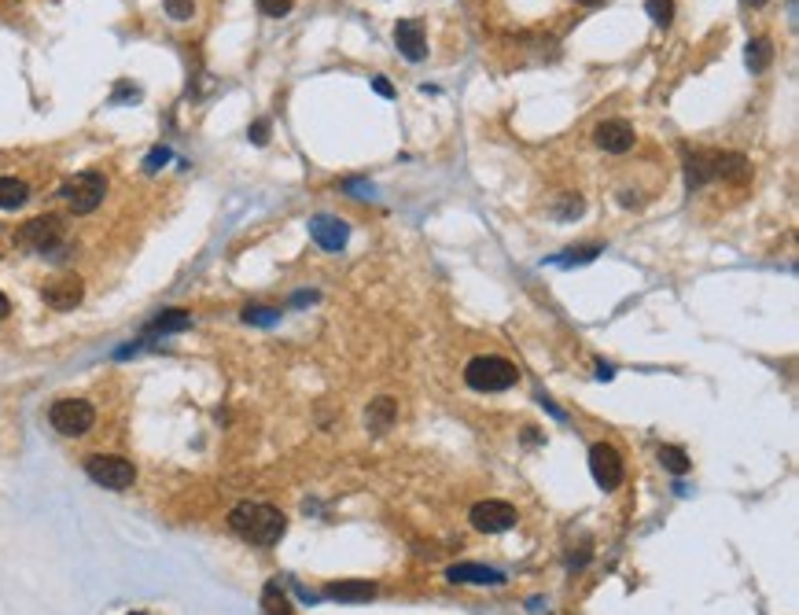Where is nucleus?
<instances>
[{
  "mask_svg": "<svg viewBox=\"0 0 799 615\" xmlns=\"http://www.w3.org/2000/svg\"><path fill=\"white\" fill-rule=\"evenodd\" d=\"M372 89H376L383 100H390V96H394V85H390L387 78H372Z\"/></svg>",
  "mask_w": 799,
  "mask_h": 615,
  "instance_id": "29",
  "label": "nucleus"
},
{
  "mask_svg": "<svg viewBox=\"0 0 799 615\" xmlns=\"http://www.w3.org/2000/svg\"><path fill=\"white\" fill-rule=\"evenodd\" d=\"M590 472H593L601 490H615L622 483V457H619L615 446H608V442L593 446V450H590Z\"/></svg>",
  "mask_w": 799,
  "mask_h": 615,
  "instance_id": "8",
  "label": "nucleus"
},
{
  "mask_svg": "<svg viewBox=\"0 0 799 615\" xmlns=\"http://www.w3.org/2000/svg\"><path fill=\"white\" fill-rule=\"evenodd\" d=\"M601 255V247L597 244H590V247H571V255H563V258H553V262H560V265H579V262H593Z\"/></svg>",
  "mask_w": 799,
  "mask_h": 615,
  "instance_id": "23",
  "label": "nucleus"
},
{
  "mask_svg": "<svg viewBox=\"0 0 799 615\" xmlns=\"http://www.w3.org/2000/svg\"><path fill=\"white\" fill-rule=\"evenodd\" d=\"M579 5H586V8H597V5H604V0H579Z\"/></svg>",
  "mask_w": 799,
  "mask_h": 615,
  "instance_id": "31",
  "label": "nucleus"
},
{
  "mask_svg": "<svg viewBox=\"0 0 799 615\" xmlns=\"http://www.w3.org/2000/svg\"><path fill=\"white\" fill-rule=\"evenodd\" d=\"M137 615H140V611H137Z\"/></svg>",
  "mask_w": 799,
  "mask_h": 615,
  "instance_id": "33",
  "label": "nucleus"
},
{
  "mask_svg": "<svg viewBox=\"0 0 799 615\" xmlns=\"http://www.w3.org/2000/svg\"><path fill=\"white\" fill-rule=\"evenodd\" d=\"M85 472H89V479H92L96 486H103V490H130L133 479H137L133 461H126V457H119V454H92V457L85 461Z\"/></svg>",
  "mask_w": 799,
  "mask_h": 615,
  "instance_id": "3",
  "label": "nucleus"
},
{
  "mask_svg": "<svg viewBox=\"0 0 799 615\" xmlns=\"http://www.w3.org/2000/svg\"><path fill=\"white\" fill-rule=\"evenodd\" d=\"M162 5H166V15H169V19H178V23H188V19L196 15V5H192V0H162Z\"/></svg>",
  "mask_w": 799,
  "mask_h": 615,
  "instance_id": "22",
  "label": "nucleus"
},
{
  "mask_svg": "<svg viewBox=\"0 0 799 615\" xmlns=\"http://www.w3.org/2000/svg\"><path fill=\"white\" fill-rule=\"evenodd\" d=\"M659 465L674 476H685L689 472V457H685V450H678V446H659Z\"/></svg>",
  "mask_w": 799,
  "mask_h": 615,
  "instance_id": "20",
  "label": "nucleus"
},
{
  "mask_svg": "<svg viewBox=\"0 0 799 615\" xmlns=\"http://www.w3.org/2000/svg\"><path fill=\"white\" fill-rule=\"evenodd\" d=\"M472 527L483 531V534H501V531H512L516 527V509L508 505V501H479V505L472 509Z\"/></svg>",
  "mask_w": 799,
  "mask_h": 615,
  "instance_id": "7",
  "label": "nucleus"
},
{
  "mask_svg": "<svg viewBox=\"0 0 799 615\" xmlns=\"http://www.w3.org/2000/svg\"><path fill=\"white\" fill-rule=\"evenodd\" d=\"M449 582H468V586H501L505 575L497 568H483V564H453L446 572Z\"/></svg>",
  "mask_w": 799,
  "mask_h": 615,
  "instance_id": "13",
  "label": "nucleus"
},
{
  "mask_svg": "<svg viewBox=\"0 0 799 615\" xmlns=\"http://www.w3.org/2000/svg\"><path fill=\"white\" fill-rule=\"evenodd\" d=\"M30 199V185L19 178H0V210H19Z\"/></svg>",
  "mask_w": 799,
  "mask_h": 615,
  "instance_id": "16",
  "label": "nucleus"
},
{
  "mask_svg": "<svg viewBox=\"0 0 799 615\" xmlns=\"http://www.w3.org/2000/svg\"><path fill=\"white\" fill-rule=\"evenodd\" d=\"M593 140L604 148V151H611V155H626L634 148V126L631 122H622V119H608V122H601L597 130H593Z\"/></svg>",
  "mask_w": 799,
  "mask_h": 615,
  "instance_id": "11",
  "label": "nucleus"
},
{
  "mask_svg": "<svg viewBox=\"0 0 799 615\" xmlns=\"http://www.w3.org/2000/svg\"><path fill=\"white\" fill-rule=\"evenodd\" d=\"M228 527L251 545H276L284 531H288V516L273 505H262V501H240L228 513Z\"/></svg>",
  "mask_w": 799,
  "mask_h": 615,
  "instance_id": "1",
  "label": "nucleus"
},
{
  "mask_svg": "<svg viewBox=\"0 0 799 615\" xmlns=\"http://www.w3.org/2000/svg\"><path fill=\"white\" fill-rule=\"evenodd\" d=\"M63 240V221L55 214H41L34 221H26V226L19 229V244L34 247V251H55Z\"/></svg>",
  "mask_w": 799,
  "mask_h": 615,
  "instance_id": "6",
  "label": "nucleus"
},
{
  "mask_svg": "<svg viewBox=\"0 0 799 615\" xmlns=\"http://www.w3.org/2000/svg\"><path fill=\"white\" fill-rule=\"evenodd\" d=\"M745 5H752V8H763V5H766V0H745Z\"/></svg>",
  "mask_w": 799,
  "mask_h": 615,
  "instance_id": "32",
  "label": "nucleus"
},
{
  "mask_svg": "<svg viewBox=\"0 0 799 615\" xmlns=\"http://www.w3.org/2000/svg\"><path fill=\"white\" fill-rule=\"evenodd\" d=\"M324 597L328 601H339V604H365L376 597V586L372 582H328L324 586Z\"/></svg>",
  "mask_w": 799,
  "mask_h": 615,
  "instance_id": "14",
  "label": "nucleus"
},
{
  "mask_svg": "<svg viewBox=\"0 0 799 615\" xmlns=\"http://www.w3.org/2000/svg\"><path fill=\"white\" fill-rule=\"evenodd\" d=\"M251 140L262 148V144H269V119H258L255 126H251Z\"/></svg>",
  "mask_w": 799,
  "mask_h": 615,
  "instance_id": "28",
  "label": "nucleus"
},
{
  "mask_svg": "<svg viewBox=\"0 0 799 615\" xmlns=\"http://www.w3.org/2000/svg\"><path fill=\"white\" fill-rule=\"evenodd\" d=\"M394 417H398V406H394V399H376L372 406H369V413H365V420H369V428L376 431V435H383L390 424H394Z\"/></svg>",
  "mask_w": 799,
  "mask_h": 615,
  "instance_id": "17",
  "label": "nucleus"
},
{
  "mask_svg": "<svg viewBox=\"0 0 799 615\" xmlns=\"http://www.w3.org/2000/svg\"><path fill=\"white\" fill-rule=\"evenodd\" d=\"M645 12H649V19L656 23V26H670L674 23V0H645Z\"/></svg>",
  "mask_w": 799,
  "mask_h": 615,
  "instance_id": "21",
  "label": "nucleus"
},
{
  "mask_svg": "<svg viewBox=\"0 0 799 615\" xmlns=\"http://www.w3.org/2000/svg\"><path fill=\"white\" fill-rule=\"evenodd\" d=\"M394 44H398V52H402L409 63H420L428 55V37H424V26L417 19L394 23Z\"/></svg>",
  "mask_w": 799,
  "mask_h": 615,
  "instance_id": "12",
  "label": "nucleus"
},
{
  "mask_svg": "<svg viewBox=\"0 0 799 615\" xmlns=\"http://www.w3.org/2000/svg\"><path fill=\"white\" fill-rule=\"evenodd\" d=\"M192 324V317L185 313V310H162L148 328H144V335H169V332H181V328H188Z\"/></svg>",
  "mask_w": 799,
  "mask_h": 615,
  "instance_id": "15",
  "label": "nucleus"
},
{
  "mask_svg": "<svg viewBox=\"0 0 799 615\" xmlns=\"http://www.w3.org/2000/svg\"><path fill=\"white\" fill-rule=\"evenodd\" d=\"M60 196L71 203L74 214H92V210L103 203V196H107V181H103V174L85 170V174H74V178L60 188Z\"/></svg>",
  "mask_w": 799,
  "mask_h": 615,
  "instance_id": "5",
  "label": "nucleus"
},
{
  "mask_svg": "<svg viewBox=\"0 0 799 615\" xmlns=\"http://www.w3.org/2000/svg\"><path fill=\"white\" fill-rule=\"evenodd\" d=\"M465 383L472 390H483V395H497V390H508V387L520 383V369L512 365L508 358H501V354H483V358L468 361Z\"/></svg>",
  "mask_w": 799,
  "mask_h": 615,
  "instance_id": "2",
  "label": "nucleus"
},
{
  "mask_svg": "<svg viewBox=\"0 0 799 615\" xmlns=\"http://www.w3.org/2000/svg\"><path fill=\"white\" fill-rule=\"evenodd\" d=\"M8 313H12V303H8V295H5V292H0V321H5Z\"/></svg>",
  "mask_w": 799,
  "mask_h": 615,
  "instance_id": "30",
  "label": "nucleus"
},
{
  "mask_svg": "<svg viewBox=\"0 0 799 615\" xmlns=\"http://www.w3.org/2000/svg\"><path fill=\"white\" fill-rule=\"evenodd\" d=\"M48 424L60 435H67V438H78V435H85L96 424V409L85 399H60V402H52V409H48Z\"/></svg>",
  "mask_w": 799,
  "mask_h": 615,
  "instance_id": "4",
  "label": "nucleus"
},
{
  "mask_svg": "<svg viewBox=\"0 0 799 615\" xmlns=\"http://www.w3.org/2000/svg\"><path fill=\"white\" fill-rule=\"evenodd\" d=\"M244 321H247V324H273V321H280V310H269V306H247V310H244Z\"/></svg>",
  "mask_w": 799,
  "mask_h": 615,
  "instance_id": "24",
  "label": "nucleus"
},
{
  "mask_svg": "<svg viewBox=\"0 0 799 615\" xmlns=\"http://www.w3.org/2000/svg\"><path fill=\"white\" fill-rule=\"evenodd\" d=\"M579 214H582V199H579V196H567V199L560 203V210H556L560 221H571V217H579Z\"/></svg>",
  "mask_w": 799,
  "mask_h": 615,
  "instance_id": "26",
  "label": "nucleus"
},
{
  "mask_svg": "<svg viewBox=\"0 0 799 615\" xmlns=\"http://www.w3.org/2000/svg\"><path fill=\"white\" fill-rule=\"evenodd\" d=\"M41 299H44V306H52V310H74V306L85 299V284H82V276H74V273L55 276V281H48V284L41 288Z\"/></svg>",
  "mask_w": 799,
  "mask_h": 615,
  "instance_id": "9",
  "label": "nucleus"
},
{
  "mask_svg": "<svg viewBox=\"0 0 799 615\" xmlns=\"http://www.w3.org/2000/svg\"><path fill=\"white\" fill-rule=\"evenodd\" d=\"M770 63H774V44L766 37L748 41V67H752V74H763Z\"/></svg>",
  "mask_w": 799,
  "mask_h": 615,
  "instance_id": "19",
  "label": "nucleus"
},
{
  "mask_svg": "<svg viewBox=\"0 0 799 615\" xmlns=\"http://www.w3.org/2000/svg\"><path fill=\"white\" fill-rule=\"evenodd\" d=\"M255 5H258V12L269 15V19H280V15L292 12V0H255Z\"/></svg>",
  "mask_w": 799,
  "mask_h": 615,
  "instance_id": "25",
  "label": "nucleus"
},
{
  "mask_svg": "<svg viewBox=\"0 0 799 615\" xmlns=\"http://www.w3.org/2000/svg\"><path fill=\"white\" fill-rule=\"evenodd\" d=\"M310 236L317 240V247L321 251H342L347 247V236H351V226L342 217H332V214H317L313 221H310Z\"/></svg>",
  "mask_w": 799,
  "mask_h": 615,
  "instance_id": "10",
  "label": "nucleus"
},
{
  "mask_svg": "<svg viewBox=\"0 0 799 615\" xmlns=\"http://www.w3.org/2000/svg\"><path fill=\"white\" fill-rule=\"evenodd\" d=\"M262 615H295L288 593L280 590V582H265L262 590Z\"/></svg>",
  "mask_w": 799,
  "mask_h": 615,
  "instance_id": "18",
  "label": "nucleus"
},
{
  "mask_svg": "<svg viewBox=\"0 0 799 615\" xmlns=\"http://www.w3.org/2000/svg\"><path fill=\"white\" fill-rule=\"evenodd\" d=\"M166 162H169V148H155V151H148V159H144V170L155 174V170H162Z\"/></svg>",
  "mask_w": 799,
  "mask_h": 615,
  "instance_id": "27",
  "label": "nucleus"
}]
</instances>
